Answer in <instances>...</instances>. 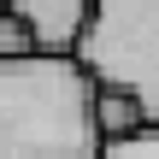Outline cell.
Here are the masks:
<instances>
[{
  "label": "cell",
  "mask_w": 159,
  "mask_h": 159,
  "mask_svg": "<svg viewBox=\"0 0 159 159\" xmlns=\"http://www.w3.org/2000/svg\"><path fill=\"white\" fill-rule=\"evenodd\" d=\"M94 71L77 53L0 59V159H100Z\"/></svg>",
  "instance_id": "cell-1"
},
{
  "label": "cell",
  "mask_w": 159,
  "mask_h": 159,
  "mask_svg": "<svg viewBox=\"0 0 159 159\" xmlns=\"http://www.w3.org/2000/svg\"><path fill=\"white\" fill-rule=\"evenodd\" d=\"M77 59L94 83L136 89L159 124V0H94Z\"/></svg>",
  "instance_id": "cell-2"
},
{
  "label": "cell",
  "mask_w": 159,
  "mask_h": 159,
  "mask_svg": "<svg viewBox=\"0 0 159 159\" xmlns=\"http://www.w3.org/2000/svg\"><path fill=\"white\" fill-rule=\"evenodd\" d=\"M0 6H12V12L30 24V35H35L41 53H77L94 0H0Z\"/></svg>",
  "instance_id": "cell-3"
},
{
  "label": "cell",
  "mask_w": 159,
  "mask_h": 159,
  "mask_svg": "<svg viewBox=\"0 0 159 159\" xmlns=\"http://www.w3.org/2000/svg\"><path fill=\"white\" fill-rule=\"evenodd\" d=\"M148 124H153V112H148V100H142L136 89L94 83V130H100V142L136 136V130H148Z\"/></svg>",
  "instance_id": "cell-4"
},
{
  "label": "cell",
  "mask_w": 159,
  "mask_h": 159,
  "mask_svg": "<svg viewBox=\"0 0 159 159\" xmlns=\"http://www.w3.org/2000/svg\"><path fill=\"white\" fill-rule=\"evenodd\" d=\"M24 53H41V47H35V35H30V24H24L12 6H0V59H24Z\"/></svg>",
  "instance_id": "cell-5"
},
{
  "label": "cell",
  "mask_w": 159,
  "mask_h": 159,
  "mask_svg": "<svg viewBox=\"0 0 159 159\" xmlns=\"http://www.w3.org/2000/svg\"><path fill=\"white\" fill-rule=\"evenodd\" d=\"M100 159H159V124L148 130H136V136H118V142H106Z\"/></svg>",
  "instance_id": "cell-6"
}]
</instances>
